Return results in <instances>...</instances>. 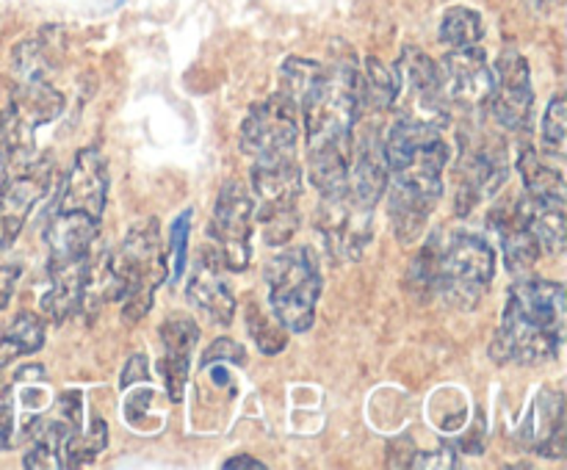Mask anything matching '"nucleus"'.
<instances>
[{
    "instance_id": "c85d7f7f",
    "label": "nucleus",
    "mask_w": 567,
    "mask_h": 470,
    "mask_svg": "<svg viewBox=\"0 0 567 470\" xmlns=\"http://www.w3.org/2000/svg\"><path fill=\"white\" fill-rule=\"evenodd\" d=\"M543 149H546V155H551V158H565V144H567V105H565V97L563 94H557V97L548 103L546 108V116H543Z\"/></svg>"
},
{
    "instance_id": "7ed1b4c3",
    "label": "nucleus",
    "mask_w": 567,
    "mask_h": 470,
    "mask_svg": "<svg viewBox=\"0 0 567 470\" xmlns=\"http://www.w3.org/2000/svg\"><path fill=\"white\" fill-rule=\"evenodd\" d=\"M109 269L120 285L122 321L136 324L153 310L155 291L166 280L164 247H161L158 219H142L127 230L125 241L114 254H109Z\"/></svg>"
},
{
    "instance_id": "bb28decb",
    "label": "nucleus",
    "mask_w": 567,
    "mask_h": 470,
    "mask_svg": "<svg viewBox=\"0 0 567 470\" xmlns=\"http://www.w3.org/2000/svg\"><path fill=\"white\" fill-rule=\"evenodd\" d=\"M247 326L252 341L264 354H280L288 346V330L277 318H269L260 307L249 304L247 307Z\"/></svg>"
},
{
    "instance_id": "9d476101",
    "label": "nucleus",
    "mask_w": 567,
    "mask_h": 470,
    "mask_svg": "<svg viewBox=\"0 0 567 470\" xmlns=\"http://www.w3.org/2000/svg\"><path fill=\"white\" fill-rule=\"evenodd\" d=\"M53 166L50 160H28L14 177H6L0 186V249H9L20 238L31 208L48 194Z\"/></svg>"
},
{
    "instance_id": "4be33fe9",
    "label": "nucleus",
    "mask_w": 567,
    "mask_h": 470,
    "mask_svg": "<svg viewBox=\"0 0 567 470\" xmlns=\"http://www.w3.org/2000/svg\"><path fill=\"white\" fill-rule=\"evenodd\" d=\"M324 66L313 59H299V55H291L286 59V64L280 66V92L297 105L299 111H305V105L310 103L316 92H319L321 81H324Z\"/></svg>"
},
{
    "instance_id": "2eb2a0df",
    "label": "nucleus",
    "mask_w": 567,
    "mask_h": 470,
    "mask_svg": "<svg viewBox=\"0 0 567 470\" xmlns=\"http://www.w3.org/2000/svg\"><path fill=\"white\" fill-rule=\"evenodd\" d=\"M214 258L208 254V249L199 252V260L194 263L192 276H188L186 296L205 318L214 321V324L219 326H227L233 321V315H236V293H233L230 285L221 280L219 260Z\"/></svg>"
},
{
    "instance_id": "a19ab883",
    "label": "nucleus",
    "mask_w": 567,
    "mask_h": 470,
    "mask_svg": "<svg viewBox=\"0 0 567 470\" xmlns=\"http://www.w3.org/2000/svg\"><path fill=\"white\" fill-rule=\"evenodd\" d=\"M210 376H214L216 385H227V382H230V374H227L225 368H219L216 363H214V370H210Z\"/></svg>"
},
{
    "instance_id": "4468645a",
    "label": "nucleus",
    "mask_w": 567,
    "mask_h": 470,
    "mask_svg": "<svg viewBox=\"0 0 567 470\" xmlns=\"http://www.w3.org/2000/svg\"><path fill=\"white\" fill-rule=\"evenodd\" d=\"M443 70H446L449 94L454 103L465 105V108H480V105L491 103L496 77H493V66L487 64V55L480 44L452 50L443 61Z\"/></svg>"
},
{
    "instance_id": "423d86ee",
    "label": "nucleus",
    "mask_w": 567,
    "mask_h": 470,
    "mask_svg": "<svg viewBox=\"0 0 567 470\" xmlns=\"http://www.w3.org/2000/svg\"><path fill=\"white\" fill-rule=\"evenodd\" d=\"M496 276V252L474 232H454L437 247V291L452 307L474 310Z\"/></svg>"
},
{
    "instance_id": "f03ea898",
    "label": "nucleus",
    "mask_w": 567,
    "mask_h": 470,
    "mask_svg": "<svg viewBox=\"0 0 567 470\" xmlns=\"http://www.w3.org/2000/svg\"><path fill=\"white\" fill-rule=\"evenodd\" d=\"M449 147L443 136L426 142L413 160L388 171V208L402 247L419 241L430 221L432 208L443 194V169H446Z\"/></svg>"
},
{
    "instance_id": "2f4dec72",
    "label": "nucleus",
    "mask_w": 567,
    "mask_h": 470,
    "mask_svg": "<svg viewBox=\"0 0 567 470\" xmlns=\"http://www.w3.org/2000/svg\"><path fill=\"white\" fill-rule=\"evenodd\" d=\"M188 368H192V357H175V354H166L161 359V374H164L166 393H169L172 401H183V393H186L188 382Z\"/></svg>"
},
{
    "instance_id": "ddd939ff",
    "label": "nucleus",
    "mask_w": 567,
    "mask_h": 470,
    "mask_svg": "<svg viewBox=\"0 0 567 470\" xmlns=\"http://www.w3.org/2000/svg\"><path fill=\"white\" fill-rule=\"evenodd\" d=\"M100 236V219H92L81 210H55L50 219L44 241L50 249V263L53 265H86L94 258V243Z\"/></svg>"
},
{
    "instance_id": "0eeeda50",
    "label": "nucleus",
    "mask_w": 567,
    "mask_h": 470,
    "mask_svg": "<svg viewBox=\"0 0 567 470\" xmlns=\"http://www.w3.org/2000/svg\"><path fill=\"white\" fill-rule=\"evenodd\" d=\"M255 205L247 188L238 180H225L216 197L208 236L214 241L216 258L230 271H244L252 258Z\"/></svg>"
},
{
    "instance_id": "dca6fc26",
    "label": "nucleus",
    "mask_w": 567,
    "mask_h": 470,
    "mask_svg": "<svg viewBox=\"0 0 567 470\" xmlns=\"http://www.w3.org/2000/svg\"><path fill=\"white\" fill-rule=\"evenodd\" d=\"M518 219L532 236L537 238L543 252L559 254L565 252L567 241V224H565V199H546V197H532L526 194L524 199L515 202Z\"/></svg>"
},
{
    "instance_id": "a878e982",
    "label": "nucleus",
    "mask_w": 567,
    "mask_h": 470,
    "mask_svg": "<svg viewBox=\"0 0 567 470\" xmlns=\"http://www.w3.org/2000/svg\"><path fill=\"white\" fill-rule=\"evenodd\" d=\"M105 446H109V424H105L103 418H94L92 429H75L70 440H66L64 468H81V464L94 462V459L105 451Z\"/></svg>"
},
{
    "instance_id": "c9c22d12",
    "label": "nucleus",
    "mask_w": 567,
    "mask_h": 470,
    "mask_svg": "<svg viewBox=\"0 0 567 470\" xmlns=\"http://www.w3.org/2000/svg\"><path fill=\"white\" fill-rule=\"evenodd\" d=\"M142 379H150L147 357H144V354H133V357L127 359L125 370H122L120 387H122V390H127V387H131L133 382H142Z\"/></svg>"
},
{
    "instance_id": "f257e3e1",
    "label": "nucleus",
    "mask_w": 567,
    "mask_h": 470,
    "mask_svg": "<svg viewBox=\"0 0 567 470\" xmlns=\"http://www.w3.org/2000/svg\"><path fill=\"white\" fill-rule=\"evenodd\" d=\"M567 296L554 280H524L509 288L502 326L491 341L496 363H548L565 343Z\"/></svg>"
},
{
    "instance_id": "6e6552de",
    "label": "nucleus",
    "mask_w": 567,
    "mask_h": 470,
    "mask_svg": "<svg viewBox=\"0 0 567 470\" xmlns=\"http://www.w3.org/2000/svg\"><path fill=\"white\" fill-rule=\"evenodd\" d=\"M299 133H302V111L282 92L255 105L241 125V149L247 155L297 153Z\"/></svg>"
},
{
    "instance_id": "e433bc0d",
    "label": "nucleus",
    "mask_w": 567,
    "mask_h": 470,
    "mask_svg": "<svg viewBox=\"0 0 567 470\" xmlns=\"http://www.w3.org/2000/svg\"><path fill=\"white\" fill-rule=\"evenodd\" d=\"M17 280H20V265L0 263V313H3L6 304L11 302V293H14Z\"/></svg>"
},
{
    "instance_id": "f704fd0d",
    "label": "nucleus",
    "mask_w": 567,
    "mask_h": 470,
    "mask_svg": "<svg viewBox=\"0 0 567 470\" xmlns=\"http://www.w3.org/2000/svg\"><path fill=\"white\" fill-rule=\"evenodd\" d=\"M413 459L415 446L410 437H399L388 446V464H393V468H413Z\"/></svg>"
},
{
    "instance_id": "ea45409f",
    "label": "nucleus",
    "mask_w": 567,
    "mask_h": 470,
    "mask_svg": "<svg viewBox=\"0 0 567 470\" xmlns=\"http://www.w3.org/2000/svg\"><path fill=\"white\" fill-rule=\"evenodd\" d=\"M526 6H529L535 14L540 17H548L554 11V6H557V0H526Z\"/></svg>"
},
{
    "instance_id": "58836bf2",
    "label": "nucleus",
    "mask_w": 567,
    "mask_h": 470,
    "mask_svg": "<svg viewBox=\"0 0 567 470\" xmlns=\"http://www.w3.org/2000/svg\"><path fill=\"white\" fill-rule=\"evenodd\" d=\"M244 468H249V470H264L266 464L260 462V459H255V457H249V453H238V457H230L225 462V470H244Z\"/></svg>"
},
{
    "instance_id": "f3484780",
    "label": "nucleus",
    "mask_w": 567,
    "mask_h": 470,
    "mask_svg": "<svg viewBox=\"0 0 567 470\" xmlns=\"http://www.w3.org/2000/svg\"><path fill=\"white\" fill-rule=\"evenodd\" d=\"M388 188V164L382 158V144L363 142L354 155V164L349 166V194L358 205L374 210V205L385 197Z\"/></svg>"
},
{
    "instance_id": "f8f14e48",
    "label": "nucleus",
    "mask_w": 567,
    "mask_h": 470,
    "mask_svg": "<svg viewBox=\"0 0 567 470\" xmlns=\"http://www.w3.org/2000/svg\"><path fill=\"white\" fill-rule=\"evenodd\" d=\"M105 202H109V160L97 147H83L66 171L55 210H81L92 219H103Z\"/></svg>"
},
{
    "instance_id": "412c9836",
    "label": "nucleus",
    "mask_w": 567,
    "mask_h": 470,
    "mask_svg": "<svg viewBox=\"0 0 567 470\" xmlns=\"http://www.w3.org/2000/svg\"><path fill=\"white\" fill-rule=\"evenodd\" d=\"M399 88H402V81H399L396 66H388L369 55L363 72H360V108L363 105L377 111L391 108L399 97Z\"/></svg>"
},
{
    "instance_id": "9b49d317",
    "label": "nucleus",
    "mask_w": 567,
    "mask_h": 470,
    "mask_svg": "<svg viewBox=\"0 0 567 470\" xmlns=\"http://www.w3.org/2000/svg\"><path fill=\"white\" fill-rule=\"evenodd\" d=\"M493 77H496V86L491 94V108L496 119L507 130H526L532 108H535L529 61L518 50H504L493 66Z\"/></svg>"
},
{
    "instance_id": "4c0bfd02",
    "label": "nucleus",
    "mask_w": 567,
    "mask_h": 470,
    "mask_svg": "<svg viewBox=\"0 0 567 470\" xmlns=\"http://www.w3.org/2000/svg\"><path fill=\"white\" fill-rule=\"evenodd\" d=\"M11 166V153H9V136H6V125L3 116H0V186H3L6 175H9Z\"/></svg>"
},
{
    "instance_id": "72a5a7b5",
    "label": "nucleus",
    "mask_w": 567,
    "mask_h": 470,
    "mask_svg": "<svg viewBox=\"0 0 567 470\" xmlns=\"http://www.w3.org/2000/svg\"><path fill=\"white\" fill-rule=\"evenodd\" d=\"M17 442V401L14 396H6L0 404V451L11 448Z\"/></svg>"
},
{
    "instance_id": "39448f33",
    "label": "nucleus",
    "mask_w": 567,
    "mask_h": 470,
    "mask_svg": "<svg viewBox=\"0 0 567 470\" xmlns=\"http://www.w3.org/2000/svg\"><path fill=\"white\" fill-rule=\"evenodd\" d=\"M266 285L275 318L288 332H308L316 321L321 296V271L308 247H291L275 254L266 265Z\"/></svg>"
},
{
    "instance_id": "b1692460",
    "label": "nucleus",
    "mask_w": 567,
    "mask_h": 470,
    "mask_svg": "<svg viewBox=\"0 0 567 470\" xmlns=\"http://www.w3.org/2000/svg\"><path fill=\"white\" fill-rule=\"evenodd\" d=\"M396 72H399V81L408 83V86L424 100L435 97L443 86L441 72H437L435 61H432L430 55L419 48H404Z\"/></svg>"
},
{
    "instance_id": "473e14b6",
    "label": "nucleus",
    "mask_w": 567,
    "mask_h": 470,
    "mask_svg": "<svg viewBox=\"0 0 567 470\" xmlns=\"http://www.w3.org/2000/svg\"><path fill=\"white\" fill-rule=\"evenodd\" d=\"M221 359H227V363L244 365V363H247V352H244L241 343L230 341V337H219V341H214L208 348H205L203 368H208L210 363H221Z\"/></svg>"
},
{
    "instance_id": "20e7f679",
    "label": "nucleus",
    "mask_w": 567,
    "mask_h": 470,
    "mask_svg": "<svg viewBox=\"0 0 567 470\" xmlns=\"http://www.w3.org/2000/svg\"><path fill=\"white\" fill-rule=\"evenodd\" d=\"M255 219L264 224L266 243H288L297 232V202L302 197V166L293 153H275L255 158L252 171Z\"/></svg>"
},
{
    "instance_id": "cd10ccee",
    "label": "nucleus",
    "mask_w": 567,
    "mask_h": 470,
    "mask_svg": "<svg viewBox=\"0 0 567 470\" xmlns=\"http://www.w3.org/2000/svg\"><path fill=\"white\" fill-rule=\"evenodd\" d=\"M197 341H199V326L194 324L192 315L175 313L161 324V343H164L166 354H175V357H192V348Z\"/></svg>"
},
{
    "instance_id": "393cba45",
    "label": "nucleus",
    "mask_w": 567,
    "mask_h": 470,
    "mask_svg": "<svg viewBox=\"0 0 567 470\" xmlns=\"http://www.w3.org/2000/svg\"><path fill=\"white\" fill-rule=\"evenodd\" d=\"M482 36H485V22H482L480 11L468 9V6H452L443 14L441 42L449 44L452 50L480 44Z\"/></svg>"
},
{
    "instance_id": "1a4fd4ad",
    "label": "nucleus",
    "mask_w": 567,
    "mask_h": 470,
    "mask_svg": "<svg viewBox=\"0 0 567 470\" xmlns=\"http://www.w3.org/2000/svg\"><path fill=\"white\" fill-rule=\"evenodd\" d=\"M319 232L336 260H360L371 241V208L352 199L349 188L336 197H321Z\"/></svg>"
},
{
    "instance_id": "5701e85b",
    "label": "nucleus",
    "mask_w": 567,
    "mask_h": 470,
    "mask_svg": "<svg viewBox=\"0 0 567 470\" xmlns=\"http://www.w3.org/2000/svg\"><path fill=\"white\" fill-rule=\"evenodd\" d=\"M520 180H524L526 191L532 197H546V199H565V177L563 171L548 166L546 160L537 155V149H524L518 158Z\"/></svg>"
},
{
    "instance_id": "a211bd4d",
    "label": "nucleus",
    "mask_w": 567,
    "mask_h": 470,
    "mask_svg": "<svg viewBox=\"0 0 567 470\" xmlns=\"http://www.w3.org/2000/svg\"><path fill=\"white\" fill-rule=\"evenodd\" d=\"M75 429H78L75 420L64 418V415H59V418L50 420V424L39 426L37 437H33V446L28 448L22 464H25L28 470L64 468L66 440H70Z\"/></svg>"
},
{
    "instance_id": "6ab92c4d",
    "label": "nucleus",
    "mask_w": 567,
    "mask_h": 470,
    "mask_svg": "<svg viewBox=\"0 0 567 470\" xmlns=\"http://www.w3.org/2000/svg\"><path fill=\"white\" fill-rule=\"evenodd\" d=\"M44 346V324L37 313L22 310L11 318V324L0 332V368L25 354L39 352Z\"/></svg>"
},
{
    "instance_id": "aec40b11",
    "label": "nucleus",
    "mask_w": 567,
    "mask_h": 470,
    "mask_svg": "<svg viewBox=\"0 0 567 470\" xmlns=\"http://www.w3.org/2000/svg\"><path fill=\"white\" fill-rule=\"evenodd\" d=\"M465 194H471V202L493 197L507 180V160L504 153L496 149H480L465 160Z\"/></svg>"
},
{
    "instance_id": "c756f323",
    "label": "nucleus",
    "mask_w": 567,
    "mask_h": 470,
    "mask_svg": "<svg viewBox=\"0 0 567 470\" xmlns=\"http://www.w3.org/2000/svg\"><path fill=\"white\" fill-rule=\"evenodd\" d=\"M192 219L194 210L186 208L175 221L169 224V258H172V271L169 282L183 280L188 265V236H192Z\"/></svg>"
},
{
    "instance_id": "7c9ffc66",
    "label": "nucleus",
    "mask_w": 567,
    "mask_h": 470,
    "mask_svg": "<svg viewBox=\"0 0 567 470\" xmlns=\"http://www.w3.org/2000/svg\"><path fill=\"white\" fill-rule=\"evenodd\" d=\"M437 247L441 243L430 241L424 249L419 252V258L413 260L410 265V282H413V291L419 296H430L432 291H437Z\"/></svg>"
}]
</instances>
